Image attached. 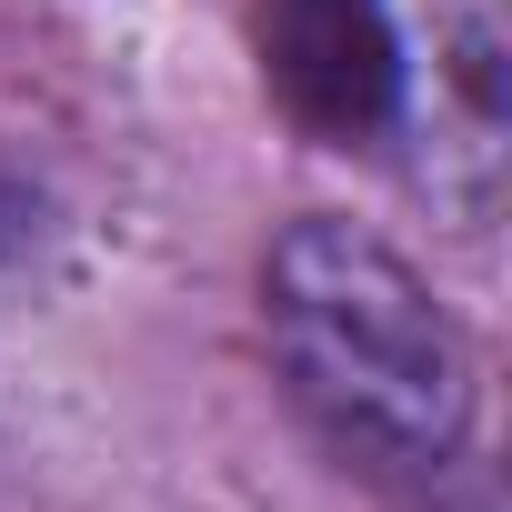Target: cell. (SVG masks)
Returning <instances> with one entry per match:
<instances>
[{"mask_svg": "<svg viewBox=\"0 0 512 512\" xmlns=\"http://www.w3.org/2000/svg\"><path fill=\"white\" fill-rule=\"evenodd\" d=\"M272 352L302 412L372 472H432L472 422V352L452 312L352 221H292L272 241Z\"/></svg>", "mask_w": 512, "mask_h": 512, "instance_id": "6da1fadb", "label": "cell"}, {"mask_svg": "<svg viewBox=\"0 0 512 512\" xmlns=\"http://www.w3.org/2000/svg\"><path fill=\"white\" fill-rule=\"evenodd\" d=\"M0 221H11V211H0Z\"/></svg>", "mask_w": 512, "mask_h": 512, "instance_id": "3957f363", "label": "cell"}, {"mask_svg": "<svg viewBox=\"0 0 512 512\" xmlns=\"http://www.w3.org/2000/svg\"><path fill=\"white\" fill-rule=\"evenodd\" d=\"M262 61L292 121L332 141L382 131L402 101V51H392L382 0H262Z\"/></svg>", "mask_w": 512, "mask_h": 512, "instance_id": "7a4b0ae2", "label": "cell"}]
</instances>
